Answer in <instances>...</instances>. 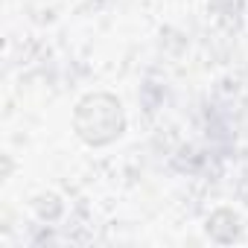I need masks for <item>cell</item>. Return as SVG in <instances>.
Returning a JSON list of instances; mask_svg holds the SVG:
<instances>
[{
    "label": "cell",
    "instance_id": "obj_1",
    "mask_svg": "<svg viewBox=\"0 0 248 248\" xmlns=\"http://www.w3.org/2000/svg\"><path fill=\"white\" fill-rule=\"evenodd\" d=\"M73 132L88 146H108L126 132V111L114 93L93 91L76 102Z\"/></svg>",
    "mask_w": 248,
    "mask_h": 248
}]
</instances>
